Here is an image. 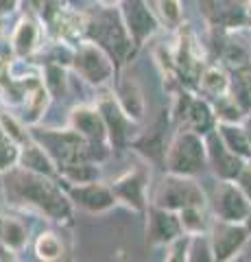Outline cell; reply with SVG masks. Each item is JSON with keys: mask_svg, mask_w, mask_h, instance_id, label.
Returning a JSON list of instances; mask_svg holds the SVG:
<instances>
[{"mask_svg": "<svg viewBox=\"0 0 251 262\" xmlns=\"http://www.w3.org/2000/svg\"><path fill=\"white\" fill-rule=\"evenodd\" d=\"M3 190L7 201L15 208H29L39 214H46L53 221L72 219V199L66 188L57 186L55 177L39 175L15 164L13 168L3 173Z\"/></svg>", "mask_w": 251, "mask_h": 262, "instance_id": "cell-1", "label": "cell"}, {"mask_svg": "<svg viewBox=\"0 0 251 262\" xmlns=\"http://www.w3.org/2000/svg\"><path fill=\"white\" fill-rule=\"evenodd\" d=\"M31 138L37 140L48 151V155L57 164V168L77 162H99L107 155V146L92 144L72 127L61 131V129H39L37 125H31Z\"/></svg>", "mask_w": 251, "mask_h": 262, "instance_id": "cell-2", "label": "cell"}, {"mask_svg": "<svg viewBox=\"0 0 251 262\" xmlns=\"http://www.w3.org/2000/svg\"><path fill=\"white\" fill-rule=\"evenodd\" d=\"M85 39L96 42L101 48L109 53V57L118 66H125L135 53V42L129 35L125 20L114 7H101V11L87 15L85 24Z\"/></svg>", "mask_w": 251, "mask_h": 262, "instance_id": "cell-3", "label": "cell"}, {"mask_svg": "<svg viewBox=\"0 0 251 262\" xmlns=\"http://www.w3.org/2000/svg\"><path fill=\"white\" fill-rule=\"evenodd\" d=\"M164 166L168 173L197 177L208 166V146L206 136L197 134L192 129H179L166 146Z\"/></svg>", "mask_w": 251, "mask_h": 262, "instance_id": "cell-4", "label": "cell"}, {"mask_svg": "<svg viewBox=\"0 0 251 262\" xmlns=\"http://www.w3.org/2000/svg\"><path fill=\"white\" fill-rule=\"evenodd\" d=\"M72 68H75V72L81 79H85L87 83L96 88L109 85L116 77V66L109 53L96 42H90V39L87 42L83 39L81 44L75 46Z\"/></svg>", "mask_w": 251, "mask_h": 262, "instance_id": "cell-5", "label": "cell"}, {"mask_svg": "<svg viewBox=\"0 0 251 262\" xmlns=\"http://www.w3.org/2000/svg\"><path fill=\"white\" fill-rule=\"evenodd\" d=\"M153 206L173 210V212H179L186 206L206 208V194L192 177L168 173L166 177H162V182L155 186Z\"/></svg>", "mask_w": 251, "mask_h": 262, "instance_id": "cell-6", "label": "cell"}, {"mask_svg": "<svg viewBox=\"0 0 251 262\" xmlns=\"http://www.w3.org/2000/svg\"><path fill=\"white\" fill-rule=\"evenodd\" d=\"M251 232L245 223H234V221H223L214 219L210 223V247H212V258L214 260H232L242 251L247 245Z\"/></svg>", "mask_w": 251, "mask_h": 262, "instance_id": "cell-7", "label": "cell"}, {"mask_svg": "<svg viewBox=\"0 0 251 262\" xmlns=\"http://www.w3.org/2000/svg\"><path fill=\"white\" fill-rule=\"evenodd\" d=\"M210 203L216 219L234 221V223H245L251 212V199L236 182H227V179H221L216 184Z\"/></svg>", "mask_w": 251, "mask_h": 262, "instance_id": "cell-8", "label": "cell"}, {"mask_svg": "<svg viewBox=\"0 0 251 262\" xmlns=\"http://www.w3.org/2000/svg\"><path fill=\"white\" fill-rule=\"evenodd\" d=\"M120 15L125 20V27L129 31V35L133 37L135 46L140 48L147 44V39H151L159 29V20L153 13L147 0H120Z\"/></svg>", "mask_w": 251, "mask_h": 262, "instance_id": "cell-9", "label": "cell"}, {"mask_svg": "<svg viewBox=\"0 0 251 262\" xmlns=\"http://www.w3.org/2000/svg\"><path fill=\"white\" fill-rule=\"evenodd\" d=\"M96 107H99V112L103 114L105 127H107L109 146H114V149H125V146L131 142L133 120L123 112L116 94H111V92L101 94V98L96 101Z\"/></svg>", "mask_w": 251, "mask_h": 262, "instance_id": "cell-10", "label": "cell"}, {"mask_svg": "<svg viewBox=\"0 0 251 262\" xmlns=\"http://www.w3.org/2000/svg\"><path fill=\"white\" fill-rule=\"evenodd\" d=\"M175 116L181 120V125L186 129H192L201 136L210 134L216 127V116H214L212 105L206 98H194L188 92H181L177 96Z\"/></svg>", "mask_w": 251, "mask_h": 262, "instance_id": "cell-11", "label": "cell"}, {"mask_svg": "<svg viewBox=\"0 0 251 262\" xmlns=\"http://www.w3.org/2000/svg\"><path fill=\"white\" fill-rule=\"evenodd\" d=\"M63 188H66V192H68V196L72 199L75 206L83 208L87 212H94V214L107 212L118 203L111 186L99 182V179L87 182V184H68L66 182Z\"/></svg>", "mask_w": 251, "mask_h": 262, "instance_id": "cell-12", "label": "cell"}, {"mask_svg": "<svg viewBox=\"0 0 251 262\" xmlns=\"http://www.w3.org/2000/svg\"><path fill=\"white\" fill-rule=\"evenodd\" d=\"M206 146H208V164L212 166V173L218 179H227V182H236L242 166L247 160H242L240 155L227 149V144L223 142V138L218 136L216 127L206 134Z\"/></svg>", "mask_w": 251, "mask_h": 262, "instance_id": "cell-13", "label": "cell"}, {"mask_svg": "<svg viewBox=\"0 0 251 262\" xmlns=\"http://www.w3.org/2000/svg\"><path fill=\"white\" fill-rule=\"evenodd\" d=\"M147 188H149V173L144 168L129 170V173L120 175L111 184L116 199L135 212L147 210Z\"/></svg>", "mask_w": 251, "mask_h": 262, "instance_id": "cell-14", "label": "cell"}, {"mask_svg": "<svg viewBox=\"0 0 251 262\" xmlns=\"http://www.w3.org/2000/svg\"><path fill=\"white\" fill-rule=\"evenodd\" d=\"M70 127L79 131L85 140L99 146H109L107 127H105L103 114L99 107H90V105H79L70 112Z\"/></svg>", "mask_w": 251, "mask_h": 262, "instance_id": "cell-15", "label": "cell"}, {"mask_svg": "<svg viewBox=\"0 0 251 262\" xmlns=\"http://www.w3.org/2000/svg\"><path fill=\"white\" fill-rule=\"evenodd\" d=\"M181 221L179 214L173 210H164L153 206L149 210V221H147V243L149 245H168L175 241L177 236H181Z\"/></svg>", "mask_w": 251, "mask_h": 262, "instance_id": "cell-16", "label": "cell"}, {"mask_svg": "<svg viewBox=\"0 0 251 262\" xmlns=\"http://www.w3.org/2000/svg\"><path fill=\"white\" fill-rule=\"evenodd\" d=\"M24 81V101H22V120L27 125H37L39 118L44 116V112L51 103V92L46 90L44 81L39 77H22Z\"/></svg>", "mask_w": 251, "mask_h": 262, "instance_id": "cell-17", "label": "cell"}, {"mask_svg": "<svg viewBox=\"0 0 251 262\" xmlns=\"http://www.w3.org/2000/svg\"><path fill=\"white\" fill-rule=\"evenodd\" d=\"M39 46H42V24L31 15H24L11 31V51L18 59H27L39 51Z\"/></svg>", "mask_w": 251, "mask_h": 262, "instance_id": "cell-18", "label": "cell"}, {"mask_svg": "<svg viewBox=\"0 0 251 262\" xmlns=\"http://www.w3.org/2000/svg\"><path fill=\"white\" fill-rule=\"evenodd\" d=\"M51 27L57 31L59 42L77 46L85 39V24H87V15L72 11L70 7H59L57 13L53 15V20L48 22Z\"/></svg>", "mask_w": 251, "mask_h": 262, "instance_id": "cell-19", "label": "cell"}, {"mask_svg": "<svg viewBox=\"0 0 251 262\" xmlns=\"http://www.w3.org/2000/svg\"><path fill=\"white\" fill-rule=\"evenodd\" d=\"M206 18L214 24V27H225V29H238L245 22H249L245 7H240L236 0H203Z\"/></svg>", "mask_w": 251, "mask_h": 262, "instance_id": "cell-20", "label": "cell"}, {"mask_svg": "<svg viewBox=\"0 0 251 262\" xmlns=\"http://www.w3.org/2000/svg\"><path fill=\"white\" fill-rule=\"evenodd\" d=\"M18 166L27 168V170H33V173H39V175L59 177V168H57V164H55V160L48 155V151L42 144H39L37 140H33V138L20 146Z\"/></svg>", "mask_w": 251, "mask_h": 262, "instance_id": "cell-21", "label": "cell"}, {"mask_svg": "<svg viewBox=\"0 0 251 262\" xmlns=\"http://www.w3.org/2000/svg\"><path fill=\"white\" fill-rule=\"evenodd\" d=\"M116 98L120 103V107L127 114L133 122H140L144 118V110H147V103H144V94L142 88L138 85L135 79H120L116 85Z\"/></svg>", "mask_w": 251, "mask_h": 262, "instance_id": "cell-22", "label": "cell"}, {"mask_svg": "<svg viewBox=\"0 0 251 262\" xmlns=\"http://www.w3.org/2000/svg\"><path fill=\"white\" fill-rule=\"evenodd\" d=\"M164 134H166V125H164V118H159L151 129H147L144 134L135 138L133 146L142 155H147L151 162H164V158H166Z\"/></svg>", "mask_w": 251, "mask_h": 262, "instance_id": "cell-23", "label": "cell"}, {"mask_svg": "<svg viewBox=\"0 0 251 262\" xmlns=\"http://www.w3.org/2000/svg\"><path fill=\"white\" fill-rule=\"evenodd\" d=\"M216 131L230 151L240 155L242 160H251V142L242 122H216Z\"/></svg>", "mask_w": 251, "mask_h": 262, "instance_id": "cell-24", "label": "cell"}, {"mask_svg": "<svg viewBox=\"0 0 251 262\" xmlns=\"http://www.w3.org/2000/svg\"><path fill=\"white\" fill-rule=\"evenodd\" d=\"M0 241L7 249L11 251H22L29 243V232L22 221L15 216H0Z\"/></svg>", "mask_w": 251, "mask_h": 262, "instance_id": "cell-25", "label": "cell"}, {"mask_svg": "<svg viewBox=\"0 0 251 262\" xmlns=\"http://www.w3.org/2000/svg\"><path fill=\"white\" fill-rule=\"evenodd\" d=\"M230 83L232 79L227 77V72L223 68H218V66H210V68H203L199 77V90L208 96H223L230 92Z\"/></svg>", "mask_w": 251, "mask_h": 262, "instance_id": "cell-26", "label": "cell"}, {"mask_svg": "<svg viewBox=\"0 0 251 262\" xmlns=\"http://www.w3.org/2000/svg\"><path fill=\"white\" fill-rule=\"evenodd\" d=\"M99 175H101L99 162H77L59 168V177L68 184H87L99 179Z\"/></svg>", "mask_w": 251, "mask_h": 262, "instance_id": "cell-27", "label": "cell"}, {"mask_svg": "<svg viewBox=\"0 0 251 262\" xmlns=\"http://www.w3.org/2000/svg\"><path fill=\"white\" fill-rule=\"evenodd\" d=\"M230 94L236 98V103L242 110L251 114V68L249 66L234 70V77L230 83Z\"/></svg>", "mask_w": 251, "mask_h": 262, "instance_id": "cell-28", "label": "cell"}, {"mask_svg": "<svg viewBox=\"0 0 251 262\" xmlns=\"http://www.w3.org/2000/svg\"><path fill=\"white\" fill-rule=\"evenodd\" d=\"M66 66L55 63V61H46L44 66V85L51 92L53 98H63L68 92V79H66Z\"/></svg>", "mask_w": 251, "mask_h": 262, "instance_id": "cell-29", "label": "cell"}, {"mask_svg": "<svg viewBox=\"0 0 251 262\" xmlns=\"http://www.w3.org/2000/svg\"><path fill=\"white\" fill-rule=\"evenodd\" d=\"M35 253L39 260L44 262H55L61 260L63 253H66V247H63L61 238L55 232H42L35 241Z\"/></svg>", "mask_w": 251, "mask_h": 262, "instance_id": "cell-30", "label": "cell"}, {"mask_svg": "<svg viewBox=\"0 0 251 262\" xmlns=\"http://www.w3.org/2000/svg\"><path fill=\"white\" fill-rule=\"evenodd\" d=\"M203 210H206V208H199V206H186V208H181L179 212H177V214H179V221H181L184 234L203 236L206 229H210Z\"/></svg>", "mask_w": 251, "mask_h": 262, "instance_id": "cell-31", "label": "cell"}, {"mask_svg": "<svg viewBox=\"0 0 251 262\" xmlns=\"http://www.w3.org/2000/svg\"><path fill=\"white\" fill-rule=\"evenodd\" d=\"M214 116H216V122H242L247 116V112L240 107L236 103L230 92L218 96L216 103H214Z\"/></svg>", "mask_w": 251, "mask_h": 262, "instance_id": "cell-32", "label": "cell"}, {"mask_svg": "<svg viewBox=\"0 0 251 262\" xmlns=\"http://www.w3.org/2000/svg\"><path fill=\"white\" fill-rule=\"evenodd\" d=\"M0 125H3L5 136L11 138L13 142H18L20 146L31 140V129H27V122L22 118H15L13 114L0 112Z\"/></svg>", "mask_w": 251, "mask_h": 262, "instance_id": "cell-33", "label": "cell"}, {"mask_svg": "<svg viewBox=\"0 0 251 262\" xmlns=\"http://www.w3.org/2000/svg\"><path fill=\"white\" fill-rule=\"evenodd\" d=\"M190 247H192V236L181 234L175 241L166 245V260L168 262H184L190 260Z\"/></svg>", "mask_w": 251, "mask_h": 262, "instance_id": "cell-34", "label": "cell"}, {"mask_svg": "<svg viewBox=\"0 0 251 262\" xmlns=\"http://www.w3.org/2000/svg\"><path fill=\"white\" fill-rule=\"evenodd\" d=\"M20 160V144L13 142L11 138L3 136L0 138V173L13 168Z\"/></svg>", "mask_w": 251, "mask_h": 262, "instance_id": "cell-35", "label": "cell"}, {"mask_svg": "<svg viewBox=\"0 0 251 262\" xmlns=\"http://www.w3.org/2000/svg\"><path fill=\"white\" fill-rule=\"evenodd\" d=\"M157 9L159 15L168 27H179L184 20V7L181 0H157Z\"/></svg>", "mask_w": 251, "mask_h": 262, "instance_id": "cell-36", "label": "cell"}, {"mask_svg": "<svg viewBox=\"0 0 251 262\" xmlns=\"http://www.w3.org/2000/svg\"><path fill=\"white\" fill-rule=\"evenodd\" d=\"M221 57H223V61L227 63L230 68H234V70H238V68H245V66H249V53H247L240 44H234V42L225 44V46H223Z\"/></svg>", "mask_w": 251, "mask_h": 262, "instance_id": "cell-37", "label": "cell"}, {"mask_svg": "<svg viewBox=\"0 0 251 262\" xmlns=\"http://www.w3.org/2000/svg\"><path fill=\"white\" fill-rule=\"evenodd\" d=\"M236 184L242 188V192H245L249 199H251V160L245 162V166H242L240 175H238V179H236Z\"/></svg>", "mask_w": 251, "mask_h": 262, "instance_id": "cell-38", "label": "cell"}, {"mask_svg": "<svg viewBox=\"0 0 251 262\" xmlns=\"http://www.w3.org/2000/svg\"><path fill=\"white\" fill-rule=\"evenodd\" d=\"M20 9V0H0V22Z\"/></svg>", "mask_w": 251, "mask_h": 262, "instance_id": "cell-39", "label": "cell"}, {"mask_svg": "<svg viewBox=\"0 0 251 262\" xmlns=\"http://www.w3.org/2000/svg\"><path fill=\"white\" fill-rule=\"evenodd\" d=\"M99 5H101V7H109V9H111V7L120 5V0H99Z\"/></svg>", "mask_w": 251, "mask_h": 262, "instance_id": "cell-40", "label": "cell"}, {"mask_svg": "<svg viewBox=\"0 0 251 262\" xmlns=\"http://www.w3.org/2000/svg\"><path fill=\"white\" fill-rule=\"evenodd\" d=\"M245 11H247V18H249V22H251V0L245 5Z\"/></svg>", "mask_w": 251, "mask_h": 262, "instance_id": "cell-41", "label": "cell"}, {"mask_svg": "<svg viewBox=\"0 0 251 262\" xmlns=\"http://www.w3.org/2000/svg\"><path fill=\"white\" fill-rule=\"evenodd\" d=\"M245 225H247V229L251 232V212H249V216H247V221H245Z\"/></svg>", "mask_w": 251, "mask_h": 262, "instance_id": "cell-42", "label": "cell"}, {"mask_svg": "<svg viewBox=\"0 0 251 262\" xmlns=\"http://www.w3.org/2000/svg\"><path fill=\"white\" fill-rule=\"evenodd\" d=\"M245 129H247V136H249V142H251V122H249V125H247Z\"/></svg>", "mask_w": 251, "mask_h": 262, "instance_id": "cell-43", "label": "cell"}]
</instances>
